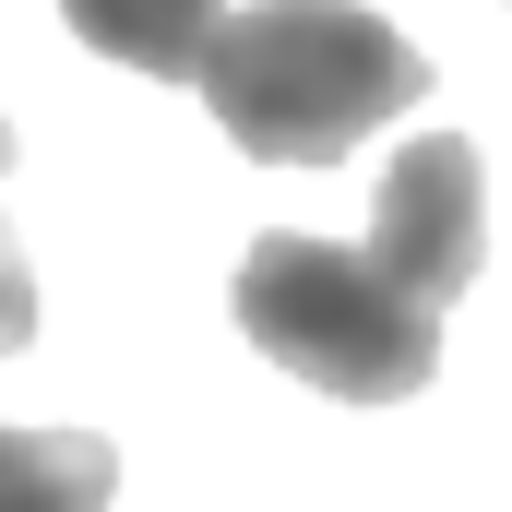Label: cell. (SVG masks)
<instances>
[{"mask_svg":"<svg viewBox=\"0 0 512 512\" xmlns=\"http://www.w3.org/2000/svg\"><path fill=\"white\" fill-rule=\"evenodd\" d=\"M429 96V60L358 0H251L203 48V108L262 167H334Z\"/></svg>","mask_w":512,"mask_h":512,"instance_id":"cell-1","label":"cell"},{"mask_svg":"<svg viewBox=\"0 0 512 512\" xmlns=\"http://www.w3.org/2000/svg\"><path fill=\"white\" fill-rule=\"evenodd\" d=\"M239 334L274 370L322 382L334 405H405L441 370V310L405 298L382 274V251L298 239V227L251 239V262H239Z\"/></svg>","mask_w":512,"mask_h":512,"instance_id":"cell-2","label":"cell"},{"mask_svg":"<svg viewBox=\"0 0 512 512\" xmlns=\"http://www.w3.org/2000/svg\"><path fill=\"white\" fill-rule=\"evenodd\" d=\"M370 251H382V274L405 298H429V310H453V298L477 286V262H489V167H477L465 131H417L382 167Z\"/></svg>","mask_w":512,"mask_h":512,"instance_id":"cell-3","label":"cell"},{"mask_svg":"<svg viewBox=\"0 0 512 512\" xmlns=\"http://www.w3.org/2000/svg\"><path fill=\"white\" fill-rule=\"evenodd\" d=\"M60 12L96 60H120L143 84H203V48L227 24V0H60Z\"/></svg>","mask_w":512,"mask_h":512,"instance_id":"cell-4","label":"cell"},{"mask_svg":"<svg viewBox=\"0 0 512 512\" xmlns=\"http://www.w3.org/2000/svg\"><path fill=\"white\" fill-rule=\"evenodd\" d=\"M120 453L96 429H0V512H108Z\"/></svg>","mask_w":512,"mask_h":512,"instance_id":"cell-5","label":"cell"},{"mask_svg":"<svg viewBox=\"0 0 512 512\" xmlns=\"http://www.w3.org/2000/svg\"><path fill=\"white\" fill-rule=\"evenodd\" d=\"M0 179H12V120H0ZM36 262H24V239H12V215H0V358L12 346H36Z\"/></svg>","mask_w":512,"mask_h":512,"instance_id":"cell-6","label":"cell"}]
</instances>
